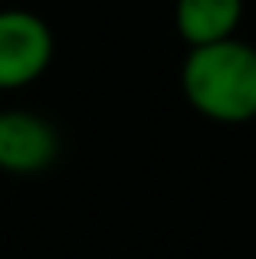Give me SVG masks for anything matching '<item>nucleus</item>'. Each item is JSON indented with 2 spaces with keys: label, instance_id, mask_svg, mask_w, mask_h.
I'll use <instances>...</instances> for the list:
<instances>
[{
  "label": "nucleus",
  "instance_id": "nucleus-1",
  "mask_svg": "<svg viewBox=\"0 0 256 259\" xmlns=\"http://www.w3.org/2000/svg\"><path fill=\"white\" fill-rule=\"evenodd\" d=\"M181 89L210 121L240 125L256 118V46L237 36L191 46L181 66Z\"/></svg>",
  "mask_w": 256,
  "mask_h": 259
},
{
  "label": "nucleus",
  "instance_id": "nucleus-2",
  "mask_svg": "<svg viewBox=\"0 0 256 259\" xmlns=\"http://www.w3.org/2000/svg\"><path fill=\"white\" fill-rule=\"evenodd\" d=\"M53 63V30L30 10H0V89L36 82Z\"/></svg>",
  "mask_w": 256,
  "mask_h": 259
},
{
  "label": "nucleus",
  "instance_id": "nucleus-3",
  "mask_svg": "<svg viewBox=\"0 0 256 259\" xmlns=\"http://www.w3.org/2000/svg\"><path fill=\"white\" fill-rule=\"evenodd\" d=\"M59 158V135L36 112H0V171L39 174Z\"/></svg>",
  "mask_w": 256,
  "mask_h": 259
},
{
  "label": "nucleus",
  "instance_id": "nucleus-4",
  "mask_svg": "<svg viewBox=\"0 0 256 259\" xmlns=\"http://www.w3.org/2000/svg\"><path fill=\"white\" fill-rule=\"evenodd\" d=\"M243 20V0H178L174 26L187 46L230 39Z\"/></svg>",
  "mask_w": 256,
  "mask_h": 259
}]
</instances>
